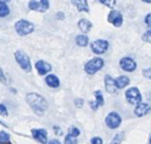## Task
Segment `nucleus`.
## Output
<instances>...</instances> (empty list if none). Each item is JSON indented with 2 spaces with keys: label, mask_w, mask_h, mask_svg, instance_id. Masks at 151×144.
I'll return each instance as SVG.
<instances>
[{
  "label": "nucleus",
  "mask_w": 151,
  "mask_h": 144,
  "mask_svg": "<svg viewBox=\"0 0 151 144\" xmlns=\"http://www.w3.org/2000/svg\"><path fill=\"white\" fill-rule=\"evenodd\" d=\"M108 48H109V42L104 39L95 40V41L91 42V50H93V53H95L96 55L104 54V53L108 50Z\"/></svg>",
  "instance_id": "obj_6"
},
{
  "label": "nucleus",
  "mask_w": 151,
  "mask_h": 144,
  "mask_svg": "<svg viewBox=\"0 0 151 144\" xmlns=\"http://www.w3.org/2000/svg\"><path fill=\"white\" fill-rule=\"evenodd\" d=\"M115 84H116L117 89H123L129 84V78L127 77V76L121 75L115 79Z\"/></svg>",
  "instance_id": "obj_18"
},
{
  "label": "nucleus",
  "mask_w": 151,
  "mask_h": 144,
  "mask_svg": "<svg viewBox=\"0 0 151 144\" xmlns=\"http://www.w3.org/2000/svg\"><path fill=\"white\" fill-rule=\"evenodd\" d=\"M91 27H93V25H91V23L90 21L86 20V19H81V20L78 22V28L80 29V31L83 33H88L91 31Z\"/></svg>",
  "instance_id": "obj_17"
},
{
  "label": "nucleus",
  "mask_w": 151,
  "mask_h": 144,
  "mask_svg": "<svg viewBox=\"0 0 151 144\" xmlns=\"http://www.w3.org/2000/svg\"><path fill=\"white\" fill-rule=\"evenodd\" d=\"M108 22L111 23L115 27H120L123 22L122 14H120V12H117V10H111L108 14Z\"/></svg>",
  "instance_id": "obj_10"
},
{
  "label": "nucleus",
  "mask_w": 151,
  "mask_h": 144,
  "mask_svg": "<svg viewBox=\"0 0 151 144\" xmlns=\"http://www.w3.org/2000/svg\"><path fill=\"white\" fill-rule=\"evenodd\" d=\"M26 101L30 105L32 110L38 115H43V113L48 108L47 101L36 93H29L26 96Z\"/></svg>",
  "instance_id": "obj_1"
},
{
  "label": "nucleus",
  "mask_w": 151,
  "mask_h": 144,
  "mask_svg": "<svg viewBox=\"0 0 151 144\" xmlns=\"http://www.w3.org/2000/svg\"><path fill=\"white\" fill-rule=\"evenodd\" d=\"M17 33L21 36H25L32 33L34 31V25L27 20H20L14 25Z\"/></svg>",
  "instance_id": "obj_3"
},
{
  "label": "nucleus",
  "mask_w": 151,
  "mask_h": 144,
  "mask_svg": "<svg viewBox=\"0 0 151 144\" xmlns=\"http://www.w3.org/2000/svg\"><path fill=\"white\" fill-rule=\"evenodd\" d=\"M73 2L77 6L79 12H88V6L86 0H79V1H73Z\"/></svg>",
  "instance_id": "obj_20"
},
{
  "label": "nucleus",
  "mask_w": 151,
  "mask_h": 144,
  "mask_svg": "<svg viewBox=\"0 0 151 144\" xmlns=\"http://www.w3.org/2000/svg\"><path fill=\"white\" fill-rule=\"evenodd\" d=\"M75 104L77 107H82V105H83V100H82V99H76Z\"/></svg>",
  "instance_id": "obj_33"
},
{
  "label": "nucleus",
  "mask_w": 151,
  "mask_h": 144,
  "mask_svg": "<svg viewBox=\"0 0 151 144\" xmlns=\"http://www.w3.org/2000/svg\"><path fill=\"white\" fill-rule=\"evenodd\" d=\"M142 40L145 42H149L151 43V30H148L142 35Z\"/></svg>",
  "instance_id": "obj_26"
},
{
  "label": "nucleus",
  "mask_w": 151,
  "mask_h": 144,
  "mask_svg": "<svg viewBox=\"0 0 151 144\" xmlns=\"http://www.w3.org/2000/svg\"><path fill=\"white\" fill-rule=\"evenodd\" d=\"M0 125H2V126H3V127H7L5 124H3V122H0Z\"/></svg>",
  "instance_id": "obj_38"
},
{
  "label": "nucleus",
  "mask_w": 151,
  "mask_h": 144,
  "mask_svg": "<svg viewBox=\"0 0 151 144\" xmlns=\"http://www.w3.org/2000/svg\"><path fill=\"white\" fill-rule=\"evenodd\" d=\"M69 134L74 137H78L80 135V131L78 130L76 127H71V128L69 129Z\"/></svg>",
  "instance_id": "obj_27"
},
{
  "label": "nucleus",
  "mask_w": 151,
  "mask_h": 144,
  "mask_svg": "<svg viewBox=\"0 0 151 144\" xmlns=\"http://www.w3.org/2000/svg\"><path fill=\"white\" fill-rule=\"evenodd\" d=\"M64 143L65 144H77V139H76V137L68 134L67 136L65 137V141H64Z\"/></svg>",
  "instance_id": "obj_23"
},
{
  "label": "nucleus",
  "mask_w": 151,
  "mask_h": 144,
  "mask_svg": "<svg viewBox=\"0 0 151 144\" xmlns=\"http://www.w3.org/2000/svg\"><path fill=\"white\" fill-rule=\"evenodd\" d=\"M35 67L38 74H40V75H45V74H47L48 72H50V70H52V66L48 63L44 62L42 60L37 61L35 64Z\"/></svg>",
  "instance_id": "obj_12"
},
{
  "label": "nucleus",
  "mask_w": 151,
  "mask_h": 144,
  "mask_svg": "<svg viewBox=\"0 0 151 144\" xmlns=\"http://www.w3.org/2000/svg\"><path fill=\"white\" fill-rule=\"evenodd\" d=\"M28 6L31 10L44 12L50 7V2H48V0H30Z\"/></svg>",
  "instance_id": "obj_7"
},
{
  "label": "nucleus",
  "mask_w": 151,
  "mask_h": 144,
  "mask_svg": "<svg viewBox=\"0 0 151 144\" xmlns=\"http://www.w3.org/2000/svg\"><path fill=\"white\" fill-rule=\"evenodd\" d=\"M0 82L3 84H7V78H6L5 74H4V72L1 68H0Z\"/></svg>",
  "instance_id": "obj_28"
},
{
  "label": "nucleus",
  "mask_w": 151,
  "mask_h": 144,
  "mask_svg": "<svg viewBox=\"0 0 151 144\" xmlns=\"http://www.w3.org/2000/svg\"><path fill=\"white\" fill-rule=\"evenodd\" d=\"M105 88H106V90H107V92L110 93V94H113V93H115L116 90H117L115 79H113L110 75L105 76Z\"/></svg>",
  "instance_id": "obj_14"
},
{
  "label": "nucleus",
  "mask_w": 151,
  "mask_h": 144,
  "mask_svg": "<svg viewBox=\"0 0 151 144\" xmlns=\"http://www.w3.org/2000/svg\"><path fill=\"white\" fill-rule=\"evenodd\" d=\"M150 111H151L150 105L147 104V103H143V102H141L140 104H138L135 108V114L137 116H139V117L146 115V114H148Z\"/></svg>",
  "instance_id": "obj_13"
},
{
  "label": "nucleus",
  "mask_w": 151,
  "mask_h": 144,
  "mask_svg": "<svg viewBox=\"0 0 151 144\" xmlns=\"http://www.w3.org/2000/svg\"><path fill=\"white\" fill-rule=\"evenodd\" d=\"M100 2H101L102 4H104V5H106L107 7H114L116 4V0H99Z\"/></svg>",
  "instance_id": "obj_25"
},
{
  "label": "nucleus",
  "mask_w": 151,
  "mask_h": 144,
  "mask_svg": "<svg viewBox=\"0 0 151 144\" xmlns=\"http://www.w3.org/2000/svg\"><path fill=\"white\" fill-rule=\"evenodd\" d=\"M9 14H10V9L6 5V3H1L0 2V19L6 18Z\"/></svg>",
  "instance_id": "obj_21"
},
{
  "label": "nucleus",
  "mask_w": 151,
  "mask_h": 144,
  "mask_svg": "<svg viewBox=\"0 0 151 144\" xmlns=\"http://www.w3.org/2000/svg\"><path fill=\"white\" fill-rule=\"evenodd\" d=\"M145 23L148 27H151V12L145 17Z\"/></svg>",
  "instance_id": "obj_32"
},
{
  "label": "nucleus",
  "mask_w": 151,
  "mask_h": 144,
  "mask_svg": "<svg viewBox=\"0 0 151 144\" xmlns=\"http://www.w3.org/2000/svg\"><path fill=\"white\" fill-rule=\"evenodd\" d=\"M149 144H151V137H150V140H149Z\"/></svg>",
  "instance_id": "obj_39"
},
{
  "label": "nucleus",
  "mask_w": 151,
  "mask_h": 144,
  "mask_svg": "<svg viewBox=\"0 0 151 144\" xmlns=\"http://www.w3.org/2000/svg\"><path fill=\"white\" fill-rule=\"evenodd\" d=\"M142 1L146 2V3H151V0H142Z\"/></svg>",
  "instance_id": "obj_37"
},
{
  "label": "nucleus",
  "mask_w": 151,
  "mask_h": 144,
  "mask_svg": "<svg viewBox=\"0 0 151 144\" xmlns=\"http://www.w3.org/2000/svg\"><path fill=\"white\" fill-rule=\"evenodd\" d=\"M125 98H127V102L132 105H138L142 102L141 93L139 92L137 88L127 89V92H125Z\"/></svg>",
  "instance_id": "obj_5"
},
{
  "label": "nucleus",
  "mask_w": 151,
  "mask_h": 144,
  "mask_svg": "<svg viewBox=\"0 0 151 144\" xmlns=\"http://www.w3.org/2000/svg\"><path fill=\"white\" fill-rule=\"evenodd\" d=\"M143 75L145 76L146 78H149V79H151V68L145 69V70L143 71Z\"/></svg>",
  "instance_id": "obj_31"
},
{
  "label": "nucleus",
  "mask_w": 151,
  "mask_h": 144,
  "mask_svg": "<svg viewBox=\"0 0 151 144\" xmlns=\"http://www.w3.org/2000/svg\"><path fill=\"white\" fill-rule=\"evenodd\" d=\"M54 129H55V133H57L58 135H61L62 134V131H60L61 129L57 128V127H54Z\"/></svg>",
  "instance_id": "obj_35"
},
{
  "label": "nucleus",
  "mask_w": 151,
  "mask_h": 144,
  "mask_svg": "<svg viewBox=\"0 0 151 144\" xmlns=\"http://www.w3.org/2000/svg\"><path fill=\"white\" fill-rule=\"evenodd\" d=\"M73 1H79V0H73Z\"/></svg>",
  "instance_id": "obj_40"
},
{
  "label": "nucleus",
  "mask_w": 151,
  "mask_h": 144,
  "mask_svg": "<svg viewBox=\"0 0 151 144\" xmlns=\"http://www.w3.org/2000/svg\"><path fill=\"white\" fill-rule=\"evenodd\" d=\"M7 108L5 107L4 104H0V115H3V116H6L7 115Z\"/></svg>",
  "instance_id": "obj_29"
},
{
  "label": "nucleus",
  "mask_w": 151,
  "mask_h": 144,
  "mask_svg": "<svg viewBox=\"0 0 151 144\" xmlns=\"http://www.w3.org/2000/svg\"><path fill=\"white\" fill-rule=\"evenodd\" d=\"M104 66V60L101 58H93L84 65V71L88 74H95L96 72L101 70Z\"/></svg>",
  "instance_id": "obj_4"
},
{
  "label": "nucleus",
  "mask_w": 151,
  "mask_h": 144,
  "mask_svg": "<svg viewBox=\"0 0 151 144\" xmlns=\"http://www.w3.org/2000/svg\"><path fill=\"white\" fill-rule=\"evenodd\" d=\"M119 65H120V68L123 71H127V72H134L137 69L136 62L132 58H129V57H124V58L121 59Z\"/></svg>",
  "instance_id": "obj_9"
},
{
  "label": "nucleus",
  "mask_w": 151,
  "mask_h": 144,
  "mask_svg": "<svg viewBox=\"0 0 151 144\" xmlns=\"http://www.w3.org/2000/svg\"><path fill=\"white\" fill-rule=\"evenodd\" d=\"M33 138L42 144L47 143V133L44 129H33L31 131Z\"/></svg>",
  "instance_id": "obj_11"
},
{
  "label": "nucleus",
  "mask_w": 151,
  "mask_h": 144,
  "mask_svg": "<svg viewBox=\"0 0 151 144\" xmlns=\"http://www.w3.org/2000/svg\"><path fill=\"white\" fill-rule=\"evenodd\" d=\"M75 41H76V44H77L78 46L84 48V46L88 45V36H86V35H78V36H76Z\"/></svg>",
  "instance_id": "obj_19"
},
{
  "label": "nucleus",
  "mask_w": 151,
  "mask_h": 144,
  "mask_svg": "<svg viewBox=\"0 0 151 144\" xmlns=\"http://www.w3.org/2000/svg\"><path fill=\"white\" fill-rule=\"evenodd\" d=\"M48 144H61V142L59 140H57V139H52V140H50Z\"/></svg>",
  "instance_id": "obj_34"
},
{
  "label": "nucleus",
  "mask_w": 151,
  "mask_h": 144,
  "mask_svg": "<svg viewBox=\"0 0 151 144\" xmlns=\"http://www.w3.org/2000/svg\"><path fill=\"white\" fill-rule=\"evenodd\" d=\"M105 124L111 130L117 129L121 124V117L117 112H110L107 116H106Z\"/></svg>",
  "instance_id": "obj_8"
},
{
  "label": "nucleus",
  "mask_w": 151,
  "mask_h": 144,
  "mask_svg": "<svg viewBox=\"0 0 151 144\" xmlns=\"http://www.w3.org/2000/svg\"><path fill=\"white\" fill-rule=\"evenodd\" d=\"M123 140V133H118L114 136L113 140L111 141L110 144H120Z\"/></svg>",
  "instance_id": "obj_24"
},
{
  "label": "nucleus",
  "mask_w": 151,
  "mask_h": 144,
  "mask_svg": "<svg viewBox=\"0 0 151 144\" xmlns=\"http://www.w3.org/2000/svg\"><path fill=\"white\" fill-rule=\"evenodd\" d=\"M10 0H0V2L1 3H7V2H9Z\"/></svg>",
  "instance_id": "obj_36"
},
{
  "label": "nucleus",
  "mask_w": 151,
  "mask_h": 144,
  "mask_svg": "<svg viewBox=\"0 0 151 144\" xmlns=\"http://www.w3.org/2000/svg\"><path fill=\"white\" fill-rule=\"evenodd\" d=\"M45 82L48 86H50V88H52V89H56L60 86V80H59V78L57 77L56 75H54V74H50V75L46 76Z\"/></svg>",
  "instance_id": "obj_16"
},
{
  "label": "nucleus",
  "mask_w": 151,
  "mask_h": 144,
  "mask_svg": "<svg viewBox=\"0 0 151 144\" xmlns=\"http://www.w3.org/2000/svg\"><path fill=\"white\" fill-rule=\"evenodd\" d=\"M9 140H10L9 135L6 132H4V131H1L0 132V144H8L9 143Z\"/></svg>",
  "instance_id": "obj_22"
},
{
  "label": "nucleus",
  "mask_w": 151,
  "mask_h": 144,
  "mask_svg": "<svg viewBox=\"0 0 151 144\" xmlns=\"http://www.w3.org/2000/svg\"><path fill=\"white\" fill-rule=\"evenodd\" d=\"M95 97H96V101L95 102H91V108L93 110H97L100 106L104 104V98H103V94H102L101 91H96L95 92Z\"/></svg>",
  "instance_id": "obj_15"
},
{
  "label": "nucleus",
  "mask_w": 151,
  "mask_h": 144,
  "mask_svg": "<svg viewBox=\"0 0 151 144\" xmlns=\"http://www.w3.org/2000/svg\"><path fill=\"white\" fill-rule=\"evenodd\" d=\"M91 144H103V140H102V138H100V137H93V138H91Z\"/></svg>",
  "instance_id": "obj_30"
},
{
  "label": "nucleus",
  "mask_w": 151,
  "mask_h": 144,
  "mask_svg": "<svg viewBox=\"0 0 151 144\" xmlns=\"http://www.w3.org/2000/svg\"><path fill=\"white\" fill-rule=\"evenodd\" d=\"M16 57V60L18 62V64L20 65V67L23 69L25 72H31L32 70V66H31V61L29 56L23 50H18L14 54Z\"/></svg>",
  "instance_id": "obj_2"
}]
</instances>
